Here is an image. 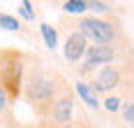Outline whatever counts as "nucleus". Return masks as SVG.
Listing matches in <instances>:
<instances>
[{
	"instance_id": "obj_8",
	"label": "nucleus",
	"mask_w": 134,
	"mask_h": 128,
	"mask_svg": "<svg viewBox=\"0 0 134 128\" xmlns=\"http://www.w3.org/2000/svg\"><path fill=\"white\" fill-rule=\"evenodd\" d=\"M42 33H44V40H46V44L53 49V47H55V30L51 28V26H46V23H42Z\"/></svg>"
},
{
	"instance_id": "obj_2",
	"label": "nucleus",
	"mask_w": 134,
	"mask_h": 128,
	"mask_svg": "<svg viewBox=\"0 0 134 128\" xmlns=\"http://www.w3.org/2000/svg\"><path fill=\"white\" fill-rule=\"evenodd\" d=\"M83 47H86V40H83V35H72L65 44V56L69 61H76V58L83 54Z\"/></svg>"
},
{
	"instance_id": "obj_15",
	"label": "nucleus",
	"mask_w": 134,
	"mask_h": 128,
	"mask_svg": "<svg viewBox=\"0 0 134 128\" xmlns=\"http://www.w3.org/2000/svg\"><path fill=\"white\" fill-rule=\"evenodd\" d=\"M2 107H5V93L0 91V110H2Z\"/></svg>"
},
{
	"instance_id": "obj_12",
	"label": "nucleus",
	"mask_w": 134,
	"mask_h": 128,
	"mask_svg": "<svg viewBox=\"0 0 134 128\" xmlns=\"http://www.w3.org/2000/svg\"><path fill=\"white\" fill-rule=\"evenodd\" d=\"M104 105H107V110H118V98H109Z\"/></svg>"
},
{
	"instance_id": "obj_6",
	"label": "nucleus",
	"mask_w": 134,
	"mask_h": 128,
	"mask_svg": "<svg viewBox=\"0 0 134 128\" xmlns=\"http://www.w3.org/2000/svg\"><path fill=\"white\" fill-rule=\"evenodd\" d=\"M51 91H53V86L49 84V82H37L30 88V96H35V98H49Z\"/></svg>"
},
{
	"instance_id": "obj_9",
	"label": "nucleus",
	"mask_w": 134,
	"mask_h": 128,
	"mask_svg": "<svg viewBox=\"0 0 134 128\" xmlns=\"http://www.w3.org/2000/svg\"><path fill=\"white\" fill-rule=\"evenodd\" d=\"M86 7H88V5H86V2H81V0H72V2H67V5H65L67 12H83Z\"/></svg>"
},
{
	"instance_id": "obj_14",
	"label": "nucleus",
	"mask_w": 134,
	"mask_h": 128,
	"mask_svg": "<svg viewBox=\"0 0 134 128\" xmlns=\"http://www.w3.org/2000/svg\"><path fill=\"white\" fill-rule=\"evenodd\" d=\"M90 7H93L95 12H107V9H109L107 5H102V2H90Z\"/></svg>"
},
{
	"instance_id": "obj_5",
	"label": "nucleus",
	"mask_w": 134,
	"mask_h": 128,
	"mask_svg": "<svg viewBox=\"0 0 134 128\" xmlns=\"http://www.w3.org/2000/svg\"><path fill=\"white\" fill-rule=\"evenodd\" d=\"M53 116L58 119V121H67V119L72 116V100H69V98H63L58 105H55Z\"/></svg>"
},
{
	"instance_id": "obj_3",
	"label": "nucleus",
	"mask_w": 134,
	"mask_h": 128,
	"mask_svg": "<svg viewBox=\"0 0 134 128\" xmlns=\"http://www.w3.org/2000/svg\"><path fill=\"white\" fill-rule=\"evenodd\" d=\"M111 56H113V51L109 49V47H93L90 51H88V68H93V65H97V63H102V61H111Z\"/></svg>"
},
{
	"instance_id": "obj_4",
	"label": "nucleus",
	"mask_w": 134,
	"mask_h": 128,
	"mask_svg": "<svg viewBox=\"0 0 134 128\" xmlns=\"http://www.w3.org/2000/svg\"><path fill=\"white\" fill-rule=\"evenodd\" d=\"M118 82V75L116 70H111V68H104L102 75L97 77V82H95V88H99V91H104V88H111V86H116Z\"/></svg>"
},
{
	"instance_id": "obj_7",
	"label": "nucleus",
	"mask_w": 134,
	"mask_h": 128,
	"mask_svg": "<svg viewBox=\"0 0 134 128\" xmlns=\"http://www.w3.org/2000/svg\"><path fill=\"white\" fill-rule=\"evenodd\" d=\"M76 88H79L81 98L86 100V102H88V105H90V107H95V105H97V100H95V96H93V91H90V88H88V86H86V84H79V86H76Z\"/></svg>"
},
{
	"instance_id": "obj_10",
	"label": "nucleus",
	"mask_w": 134,
	"mask_h": 128,
	"mask_svg": "<svg viewBox=\"0 0 134 128\" xmlns=\"http://www.w3.org/2000/svg\"><path fill=\"white\" fill-rule=\"evenodd\" d=\"M0 26L7 28V30H16V28H19L16 19H12V16H0Z\"/></svg>"
},
{
	"instance_id": "obj_13",
	"label": "nucleus",
	"mask_w": 134,
	"mask_h": 128,
	"mask_svg": "<svg viewBox=\"0 0 134 128\" xmlns=\"http://www.w3.org/2000/svg\"><path fill=\"white\" fill-rule=\"evenodd\" d=\"M125 119H127L130 124H134V105H132V107H127V110H125Z\"/></svg>"
},
{
	"instance_id": "obj_11",
	"label": "nucleus",
	"mask_w": 134,
	"mask_h": 128,
	"mask_svg": "<svg viewBox=\"0 0 134 128\" xmlns=\"http://www.w3.org/2000/svg\"><path fill=\"white\" fill-rule=\"evenodd\" d=\"M21 14L26 16V19H32V9H30V2H21Z\"/></svg>"
},
{
	"instance_id": "obj_1",
	"label": "nucleus",
	"mask_w": 134,
	"mask_h": 128,
	"mask_svg": "<svg viewBox=\"0 0 134 128\" xmlns=\"http://www.w3.org/2000/svg\"><path fill=\"white\" fill-rule=\"evenodd\" d=\"M81 30H83L86 37H90L95 42H109L111 35H113L111 26L104 23V21H99V19H86V21L81 23Z\"/></svg>"
}]
</instances>
